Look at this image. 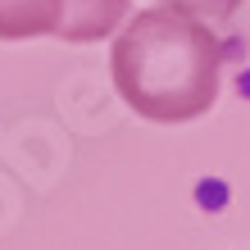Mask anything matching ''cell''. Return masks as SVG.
Here are the masks:
<instances>
[{"label": "cell", "mask_w": 250, "mask_h": 250, "mask_svg": "<svg viewBox=\"0 0 250 250\" xmlns=\"http://www.w3.org/2000/svg\"><path fill=\"white\" fill-rule=\"evenodd\" d=\"M159 5H173L182 14H196L205 23H228L232 14L241 9V0H159Z\"/></svg>", "instance_id": "obj_3"}, {"label": "cell", "mask_w": 250, "mask_h": 250, "mask_svg": "<svg viewBox=\"0 0 250 250\" xmlns=\"http://www.w3.org/2000/svg\"><path fill=\"white\" fill-rule=\"evenodd\" d=\"M109 73L127 109L150 123H191L214 109L223 86V41L173 5L141 9L119 27Z\"/></svg>", "instance_id": "obj_1"}, {"label": "cell", "mask_w": 250, "mask_h": 250, "mask_svg": "<svg viewBox=\"0 0 250 250\" xmlns=\"http://www.w3.org/2000/svg\"><path fill=\"white\" fill-rule=\"evenodd\" d=\"M132 0H0V41H100L127 23Z\"/></svg>", "instance_id": "obj_2"}]
</instances>
